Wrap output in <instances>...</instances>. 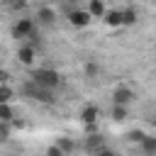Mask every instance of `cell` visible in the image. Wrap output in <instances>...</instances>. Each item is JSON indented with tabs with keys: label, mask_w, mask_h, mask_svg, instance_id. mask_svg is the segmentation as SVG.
Wrapping results in <instances>:
<instances>
[{
	"label": "cell",
	"mask_w": 156,
	"mask_h": 156,
	"mask_svg": "<svg viewBox=\"0 0 156 156\" xmlns=\"http://www.w3.org/2000/svg\"><path fill=\"white\" fill-rule=\"evenodd\" d=\"M32 80H34L37 85L46 88V90H54V88L61 85V76H58V71H54V68H34V71H32Z\"/></svg>",
	"instance_id": "obj_1"
},
{
	"label": "cell",
	"mask_w": 156,
	"mask_h": 156,
	"mask_svg": "<svg viewBox=\"0 0 156 156\" xmlns=\"http://www.w3.org/2000/svg\"><path fill=\"white\" fill-rule=\"evenodd\" d=\"M22 93H24V95H29V98H32V100H37V102H46V105H49V102H54V95H51V90H46V88L37 85L32 78H29V80L22 85Z\"/></svg>",
	"instance_id": "obj_2"
},
{
	"label": "cell",
	"mask_w": 156,
	"mask_h": 156,
	"mask_svg": "<svg viewBox=\"0 0 156 156\" xmlns=\"http://www.w3.org/2000/svg\"><path fill=\"white\" fill-rule=\"evenodd\" d=\"M12 37L15 39H27V37H32L34 34V20H29V17H22V20H17L15 24H12Z\"/></svg>",
	"instance_id": "obj_3"
},
{
	"label": "cell",
	"mask_w": 156,
	"mask_h": 156,
	"mask_svg": "<svg viewBox=\"0 0 156 156\" xmlns=\"http://www.w3.org/2000/svg\"><path fill=\"white\" fill-rule=\"evenodd\" d=\"M90 12L88 10H80L78 5L73 7V10H68V22H71V27H78V29H83V27H88L90 24Z\"/></svg>",
	"instance_id": "obj_4"
},
{
	"label": "cell",
	"mask_w": 156,
	"mask_h": 156,
	"mask_svg": "<svg viewBox=\"0 0 156 156\" xmlns=\"http://www.w3.org/2000/svg\"><path fill=\"white\" fill-rule=\"evenodd\" d=\"M134 100V90L132 88H127V85H117L115 88V93H112V102L115 105H129Z\"/></svg>",
	"instance_id": "obj_5"
},
{
	"label": "cell",
	"mask_w": 156,
	"mask_h": 156,
	"mask_svg": "<svg viewBox=\"0 0 156 156\" xmlns=\"http://www.w3.org/2000/svg\"><path fill=\"white\" fill-rule=\"evenodd\" d=\"M34 58H37V49H34L32 44H22V46L17 49V61H20L22 66H32Z\"/></svg>",
	"instance_id": "obj_6"
},
{
	"label": "cell",
	"mask_w": 156,
	"mask_h": 156,
	"mask_svg": "<svg viewBox=\"0 0 156 156\" xmlns=\"http://www.w3.org/2000/svg\"><path fill=\"white\" fill-rule=\"evenodd\" d=\"M78 119H80L83 124H98V119H100V107L85 105V107L78 112Z\"/></svg>",
	"instance_id": "obj_7"
},
{
	"label": "cell",
	"mask_w": 156,
	"mask_h": 156,
	"mask_svg": "<svg viewBox=\"0 0 156 156\" xmlns=\"http://www.w3.org/2000/svg\"><path fill=\"white\" fill-rule=\"evenodd\" d=\"M37 20H39V24L51 27V24L56 22V10H54V7H49V5H41V7L37 10Z\"/></svg>",
	"instance_id": "obj_8"
},
{
	"label": "cell",
	"mask_w": 156,
	"mask_h": 156,
	"mask_svg": "<svg viewBox=\"0 0 156 156\" xmlns=\"http://www.w3.org/2000/svg\"><path fill=\"white\" fill-rule=\"evenodd\" d=\"M102 20H105L107 27H122V12L119 10H105Z\"/></svg>",
	"instance_id": "obj_9"
},
{
	"label": "cell",
	"mask_w": 156,
	"mask_h": 156,
	"mask_svg": "<svg viewBox=\"0 0 156 156\" xmlns=\"http://www.w3.org/2000/svg\"><path fill=\"white\" fill-rule=\"evenodd\" d=\"M122 12V27H134L139 22V12L134 7H127V10H119Z\"/></svg>",
	"instance_id": "obj_10"
},
{
	"label": "cell",
	"mask_w": 156,
	"mask_h": 156,
	"mask_svg": "<svg viewBox=\"0 0 156 156\" xmlns=\"http://www.w3.org/2000/svg\"><path fill=\"white\" fill-rule=\"evenodd\" d=\"M139 146H141V151H144L146 156L156 154V136H149V134H144V136H141V141H139Z\"/></svg>",
	"instance_id": "obj_11"
},
{
	"label": "cell",
	"mask_w": 156,
	"mask_h": 156,
	"mask_svg": "<svg viewBox=\"0 0 156 156\" xmlns=\"http://www.w3.org/2000/svg\"><path fill=\"white\" fill-rule=\"evenodd\" d=\"M88 12H90V17H102L105 15V0H90L88 2Z\"/></svg>",
	"instance_id": "obj_12"
},
{
	"label": "cell",
	"mask_w": 156,
	"mask_h": 156,
	"mask_svg": "<svg viewBox=\"0 0 156 156\" xmlns=\"http://www.w3.org/2000/svg\"><path fill=\"white\" fill-rule=\"evenodd\" d=\"M83 73H85V78H98L100 76V63L98 61H85Z\"/></svg>",
	"instance_id": "obj_13"
},
{
	"label": "cell",
	"mask_w": 156,
	"mask_h": 156,
	"mask_svg": "<svg viewBox=\"0 0 156 156\" xmlns=\"http://www.w3.org/2000/svg\"><path fill=\"white\" fill-rule=\"evenodd\" d=\"M15 119V110L10 102H0V122H12Z\"/></svg>",
	"instance_id": "obj_14"
},
{
	"label": "cell",
	"mask_w": 156,
	"mask_h": 156,
	"mask_svg": "<svg viewBox=\"0 0 156 156\" xmlns=\"http://www.w3.org/2000/svg\"><path fill=\"white\" fill-rule=\"evenodd\" d=\"M110 117H112L115 122H124V119H127V105H112Z\"/></svg>",
	"instance_id": "obj_15"
},
{
	"label": "cell",
	"mask_w": 156,
	"mask_h": 156,
	"mask_svg": "<svg viewBox=\"0 0 156 156\" xmlns=\"http://www.w3.org/2000/svg\"><path fill=\"white\" fill-rule=\"evenodd\" d=\"M100 144H105V141H102V136H100V134H95V132H90V136L85 139V149L93 154V151H95Z\"/></svg>",
	"instance_id": "obj_16"
},
{
	"label": "cell",
	"mask_w": 156,
	"mask_h": 156,
	"mask_svg": "<svg viewBox=\"0 0 156 156\" xmlns=\"http://www.w3.org/2000/svg\"><path fill=\"white\" fill-rule=\"evenodd\" d=\"M12 98H15V90L7 83H0V102H12Z\"/></svg>",
	"instance_id": "obj_17"
},
{
	"label": "cell",
	"mask_w": 156,
	"mask_h": 156,
	"mask_svg": "<svg viewBox=\"0 0 156 156\" xmlns=\"http://www.w3.org/2000/svg\"><path fill=\"white\" fill-rule=\"evenodd\" d=\"M56 146L61 149V154H71V151L76 149V144H73L71 139H66V136H63V139H58V141H56Z\"/></svg>",
	"instance_id": "obj_18"
},
{
	"label": "cell",
	"mask_w": 156,
	"mask_h": 156,
	"mask_svg": "<svg viewBox=\"0 0 156 156\" xmlns=\"http://www.w3.org/2000/svg\"><path fill=\"white\" fill-rule=\"evenodd\" d=\"M10 139V122H0V144Z\"/></svg>",
	"instance_id": "obj_19"
},
{
	"label": "cell",
	"mask_w": 156,
	"mask_h": 156,
	"mask_svg": "<svg viewBox=\"0 0 156 156\" xmlns=\"http://www.w3.org/2000/svg\"><path fill=\"white\" fill-rule=\"evenodd\" d=\"M146 132H141V129H132V132H127V141H141V136H144Z\"/></svg>",
	"instance_id": "obj_20"
},
{
	"label": "cell",
	"mask_w": 156,
	"mask_h": 156,
	"mask_svg": "<svg viewBox=\"0 0 156 156\" xmlns=\"http://www.w3.org/2000/svg\"><path fill=\"white\" fill-rule=\"evenodd\" d=\"M10 7L12 10H24L27 7V0H10Z\"/></svg>",
	"instance_id": "obj_21"
},
{
	"label": "cell",
	"mask_w": 156,
	"mask_h": 156,
	"mask_svg": "<svg viewBox=\"0 0 156 156\" xmlns=\"http://www.w3.org/2000/svg\"><path fill=\"white\" fill-rule=\"evenodd\" d=\"M46 154H49V156H61V149L54 144V146H49V149H46Z\"/></svg>",
	"instance_id": "obj_22"
},
{
	"label": "cell",
	"mask_w": 156,
	"mask_h": 156,
	"mask_svg": "<svg viewBox=\"0 0 156 156\" xmlns=\"http://www.w3.org/2000/svg\"><path fill=\"white\" fill-rule=\"evenodd\" d=\"M7 80H10V73H7V71L0 66V83H7Z\"/></svg>",
	"instance_id": "obj_23"
},
{
	"label": "cell",
	"mask_w": 156,
	"mask_h": 156,
	"mask_svg": "<svg viewBox=\"0 0 156 156\" xmlns=\"http://www.w3.org/2000/svg\"><path fill=\"white\" fill-rule=\"evenodd\" d=\"M66 2H68V5H71V7H76V5H78V2H80V0H66Z\"/></svg>",
	"instance_id": "obj_24"
},
{
	"label": "cell",
	"mask_w": 156,
	"mask_h": 156,
	"mask_svg": "<svg viewBox=\"0 0 156 156\" xmlns=\"http://www.w3.org/2000/svg\"><path fill=\"white\" fill-rule=\"evenodd\" d=\"M0 66H2V58H0Z\"/></svg>",
	"instance_id": "obj_25"
}]
</instances>
